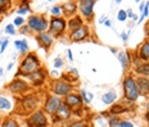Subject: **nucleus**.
Masks as SVG:
<instances>
[{"instance_id": "45", "label": "nucleus", "mask_w": 149, "mask_h": 127, "mask_svg": "<svg viewBox=\"0 0 149 127\" xmlns=\"http://www.w3.org/2000/svg\"><path fill=\"white\" fill-rule=\"evenodd\" d=\"M145 33H147V37H148V41H149V24L145 26Z\"/></svg>"}, {"instance_id": "12", "label": "nucleus", "mask_w": 149, "mask_h": 127, "mask_svg": "<svg viewBox=\"0 0 149 127\" xmlns=\"http://www.w3.org/2000/svg\"><path fill=\"white\" fill-rule=\"evenodd\" d=\"M89 36H90L89 26L88 24H84V26H81L79 30L72 31V32L70 33V40L73 42H79V41L85 40L86 37H89Z\"/></svg>"}, {"instance_id": "22", "label": "nucleus", "mask_w": 149, "mask_h": 127, "mask_svg": "<svg viewBox=\"0 0 149 127\" xmlns=\"http://www.w3.org/2000/svg\"><path fill=\"white\" fill-rule=\"evenodd\" d=\"M14 45H15V48L18 49L19 54L26 55L27 53H29V44H27L26 40H17V41H14Z\"/></svg>"}, {"instance_id": "46", "label": "nucleus", "mask_w": 149, "mask_h": 127, "mask_svg": "<svg viewBox=\"0 0 149 127\" xmlns=\"http://www.w3.org/2000/svg\"><path fill=\"white\" fill-rule=\"evenodd\" d=\"M102 116H103V117H107V118H109L111 114H109V112H102Z\"/></svg>"}, {"instance_id": "18", "label": "nucleus", "mask_w": 149, "mask_h": 127, "mask_svg": "<svg viewBox=\"0 0 149 127\" xmlns=\"http://www.w3.org/2000/svg\"><path fill=\"white\" fill-rule=\"evenodd\" d=\"M81 26H84V21L80 15H74V17L70 18V21L67 22V28L72 32V31L79 30Z\"/></svg>"}, {"instance_id": "30", "label": "nucleus", "mask_w": 149, "mask_h": 127, "mask_svg": "<svg viewBox=\"0 0 149 127\" xmlns=\"http://www.w3.org/2000/svg\"><path fill=\"white\" fill-rule=\"evenodd\" d=\"M80 96H81V99H82V103H85L86 105L90 104V101H91V100L89 99V96H88V92H86L84 89L80 90Z\"/></svg>"}, {"instance_id": "40", "label": "nucleus", "mask_w": 149, "mask_h": 127, "mask_svg": "<svg viewBox=\"0 0 149 127\" xmlns=\"http://www.w3.org/2000/svg\"><path fill=\"white\" fill-rule=\"evenodd\" d=\"M126 13H127V18H132V19H134L135 14L132 13V10H131V9H129V10H126Z\"/></svg>"}, {"instance_id": "28", "label": "nucleus", "mask_w": 149, "mask_h": 127, "mask_svg": "<svg viewBox=\"0 0 149 127\" xmlns=\"http://www.w3.org/2000/svg\"><path fill=\"white\" fill-rule=\"evenodd\" d=\"M30 12H31L30 5H21V8L17 10V14L19 15V17H23V15H26L27 13H30Z\"/></svg>"}, {"instance_id": "50", "label": "nucleus", "mask_w": 149, "mask_h": 127, "mask_svg": "<svg viewBox=\"0 0 149 127\" xmlns=\"http://www.w3.org/2000/svg\"><path fill=\"white\" fill-rule=\"evenodd\" d=\"M12 67H13V63H9V66H8L7 69H8V71H10V69H12Z\"/></svg>"}, {"instance_id": "20", "label": "nucleus", "mask_w": 149, "mask_h": 127, "mask_svg": "<svg viewBox=\"0 0 149 127\" xmlns=\"http://www.w3.org/2000/svg\"><path fill=\"white\" fill-rule=\"evenodd\" d=\"M138 55H139V58H140L141 62H144V63H149V41L148 40H145V41L141 44L140 49H139Z\"/></svg>"}, {"instance_id": "6", "label": "nucleus", "mask_w": 149, "mask_h": 127, "mask_svg": "<svg viewBox=\"0 0 149 127\" xmlns=\"http://www.w3.org/2000/svg\"><path fill=\"white\" fill-rule=\"evenodd\" d=\"M52 91L57 96H67L68 94L73 92V87L71 83L59 80V81H54L52 83Z\"/></svg>"}, {"instance_id": "8", "label": "nucleus", "mask_w": 149, "mask_h": 127, "mask_svg": "<svg viewBox=\"0 0 149 127\" xmlns=\"http://www.w3.org/2000/svg\"><path fill=\"white\" fill-rule=\"evenodd\" d=\"M77 4H79L80 13L82 17H85L86 19H91L94 15V5L97 4V1L95 0H81Z\"/></svg>"}, {"instance_id": "48", "label": "nucleus", "mask_w": 149, "mask_h": 127, "mask_svg": "<svg viewBox=\"0 0 149 127\" xmlns=\"http://www.w3.org/2000/svg\"><path fill=\"white\" fill-rule=\"evenodd\" d=\"M144 7H145V3H141V5L139 7V9H140V10L143 12V10H144Z\"/></svg>"}, {"instance_id": "11", "label": "nucleus", "mask_w": 149, "mask_h": 127, "mask_svg": "<svg viewBox=\"0 0 149 127\" xmlns=\"http://www.w3.org/2000/svg\"><path fill=\"white\" fill-rule=\"evenodd\" d=\"M63 103L66 104L71 110L72 109H79V108H81V105H82V99H81V96H80V94L71 92V94H68L67 96H64Z\"/></svg>"}, {"instance_id": "41", "label": "nucleus", "mask_w": 149, "mask_h": 127, "mask_svg": "<svg viewBox=\"0 0 149 127\" xmlns=\"http://www.w3.org/2000/svg\"><path fill=\"white\" fill-rule=\"evenodd\" d=\"M121 37H122L123 41H127V39H129V33H126V32H122L121 33Z\"/></svg>"}, {"instance_id": "52", "label": "nucleus", "mask_w": 149, "mask_h": 127, "mask_svg": "<svg viewBox=\"0 0 149 127\" xmlns=\"http://www.w3.org/2000/svg\"><path fill=\"white\" fill-rule=\"evenodd\" d=\"M3 73H4V69H3V68H0V76H1Z\"/></svg>"}, {"instance_id": "44", "label": "nucleus", "mask_w": 149, "mask_h": 127, "mask_svg": "<svg viewBox=\"0 0 149 127\" xmlns=\"http://www.w3.org/2000/svg\"><path fill=\"white\" fill-rule=\"evenodd\" d=\"M104 26H105V27H112L111 21H109V19H107V21H105V22H104Z\"/></svg>"}, {"instance_id": "51", "label": "nucleus", "mask_w": 149, "mask_h": 127, "mask_svg": "<svg viewBox=\"0 0 149 127\" xmlns=\"http://www.w3.org/2000/svg\"><path fill=\"white\" fill-rule=\"evenodd\" d=\"M145 119L149 122V112H147V114H145Z\"/></svg>"}, {"instance_id": "10", "label": "nucleus", "mask_w": 149, "mask_h": 127, "mask_svg": "<svg viewBox=\"0 0 149 127\" xmlns=\"http://www.w3.org/2000/svg\"><path fill=\"white\" fill-rule=\"evenodd\" d=\"M71 113L72 112H71L70 108H68L64 103H62L61 107L58 108V110L52 116L53 123H58V122H61V121H67L71 117Z\"/></svg>"}, {"instance_id": "19", "label": "nucleus", "mask_w": 149, "mask_h": 127, "mask_svg": "<svg viewBox=\"0 0 149 127\" xmlns=\"http://www.w3.org/2000/svg\"><path fill=\"white\" fill-rule=\"evenodd\" d=\"M118 60L121 62V66H122L123 71H127L130 68V64H131V58H130V53L129 51H118Z\"/></svg>"}, {"instance_id": "14", "label": "nucleus", "mask_w": 149, "mask_h": 127, "mask_svg": "<svg viewBox=\"0 0 149 127\" xmlns=\"http://www.w3.org/2000/svg\"><path fill=\"white\" fill-rule=\"evenodd\" d=\"M7 87L14 94H21V92H24L29 90V83L21 78H14Z\"/></svg>"}, {"instance_id": "21", "label": "nucleus", "mask_w": 149, "mask_h": 127, "mask_svg": "<svg viewBox=\"0 0 149 127\" xmlns=\"http://www.w3.org/2000/svg\"><path fill=\"white\" fill-rule=\"evenodd\" d=\"M117 100V94L114 91H108L102 96V101L105 104V105H111L113 104L114 101Z\"/></svg>"}, {"instance_id": "47", "label": "nucleus", "mask_w": 149, "mask_h": 127, "mask_svg": "<svg viewBox=\"0 0 149 127\" xmlns=\"http://www.w3.org/2000/svg\"><path fill=\"white\" fill-rule=\"evenodd\" d=\"M111 51L113 53V54H118V51H117V49H116V48H111Z\"/></svg>"}, {"instance_id": "17", "label": "nucleus", "mask_w": 149, "mask_h": 127, "mask_svg": "<svg viewBox=\"0 0 149 127\" xmlns=\"http://www.w3.org/2000/svg\"><path fill=\"white\" fill-rule=\"evenodd\" d=\"M62 12L64 13V17H71L72 15H76V12L79 9V4L76 1H66L64 4L61 5Z\"/></svg>"}, {"instance_id": "13", "label": "nucleus", "mask_w": 149, "mask_h": 127, "mask_svg": "<svg viewBox=\"0 0 149 127\" xmlns=\"http://www.w3.org/2000/svg\"><path fill=\"white\" fill-rule=\"evenodd\" d=\"M36 41H37V44H39L40 48L45 49V51H48L49 49H50V46L53 45L54 37H53L52 33H49V32H42V33H37Z\"/></svg>"}, {"instance_id": "35", "label": "nucleus", "mask_w": 149, "mask_h": 127, "mask_svg": "<svg viewBox=\"0 0 149 127\" xmlns=\"http://www.w3.org/2000/svg\"><path fill=\"white\" fill-rule=\"evenodd\" d=\"M117 19H118L120 22H125V21L127 19V13H126V10L121 9V10L118 12V14H117Z\"/></svg>"}, {"instance_id": "31", "label": "nucleus", "mask_w": 149, "mask_h": 127, "mask_svg": "<svg viewBox=\"0 0 149 127\" xmlns=\"http://www.w3.org/2000/svg\"><path fill=\"white\" fill-rule=\"evenodd\" d=\"M149 14V1L145 3V7H144V10H143V14H141V18L139 19V23H141L144 21V18H147Z\"/></svg>"}, {"instance_id": "5", "label": "nucleus", "mask_w": 149, "mask_h": 127, "mask_svg": "<svg viewBox=\"0 0 149 127\" xmlns=\"http://www.w3.org/2000/svg\"><path fill=\"white\" fill-rule=\"evenodd\" d=\"M27 123L30 127H48V117L44 110L39 109L30 114L27 118Z\"/></svg>"}, {"instance_id": "27", "label": "nucleus", "mask_w": 149, "mask_h": 127, "mask_svg": "<svg viewBox=\"0 0 149 127\" xmlns=\"http://www.w3.org/2000/svg\"><path fill=\"white\" fill-rule=\"evenodd\" d=\"M120 122H121V119L117 116H111L109 118H108V125H109V127H120Z\"/></svg>"}, {"instance_id": "2", "label": "nucleus", "mask_w": 149, "mask_h": 127, "mask_svg": "<svg viewBox=\"0 0 149 127\" xmlns=\"http://www.w3.org/2000/svg\"><path fill=\"white\" fill-rule=\"evenodd\" d=\"M122 87H123V95H125V100L130 101V103H134L138 100L139 98V91L136 89V82L134 76L127 75L123 78L122 82Z\"/></svg>"}, {"instance_id": "34", "label": "nucleus", "mask_w": 149, "mask_h": 127, "mask_svg": "<svg viewBox=\"0 0 149 127\" xmlns=\"http://www.w3.org/2000/svg\"><path fill=\"white\" fill-rule=\"evenodd\" d=\"M24 24V18L23 17H19V15H18V17H15L14 18V21H13V26L15 27H22Z\"/></svg>"}, {"instance_id": "4", "label": "nucleus", "mask_w": 149, "mask_h": 127, "mask_svg": "<svg viewBox=\"0 0 149 127\" xmlns=\"http://www.w3.org/2000/svg\"><path fill=\"white\" fill-rule=\"evenodd\" d=\"M67 28V21L62 17H52L49 21V33L53 37H61Z\"/></svg>"}, {"instance_id": "36", "label": "nucleus", "mask_w": 149, "mask_h": 127, "mask_svg": "<svg viewBox=\"0 0 149 127\" xmlns=\"http://www.w3.org/2000/svg\"><path fill=\"white\" fill-rule=\"evenodd\" d=\"M63 64H64V62L61 57H57L54 59V68H61V67H63Z\"/></svg>"}, {"instance_id": "9", "label": "nucleus", "mask_w": 149, "mask_h": 127, "mask_svg": "<svg viewBox=\"0 0 149 127\" xmlns=\"http://www.w3.org/2000/svg\"><path fill=\"white\" fill-rule=\"evenodd\" d=\"M37 107H39V99L33 95H27V96H23L21 99V108L24 112L32 113L36 110Z\"/></svg>"}, {"instance_id": "23", "label": "nucleus", "mask_w": 149, "mask_h": 127, "mask_svg": "<svg viewBox=\"0 0 149 127\" xmlns=\"http://www.w3.org/2000/svg\"><path fill=\"white\" fill-rule=\"evenodd\" d=\"M126 112H129V109H127L126 107H123L122 104H113L111 107V109H109L111 116H118V114L126 113Z\"/></svg>"}, {"instance_id": "26", "label": "nucleus", "mask_w": 149, "mask_h": 127, "mask_svg": "<svg viewBox=\"0 0 149 127\" xmlns=\"http://www.w3.org/2000/svg\"><path fill=\"white\" fill-rule=\"evenodd\" d=\"M0 127H19V125H18V122L13 118H7L4 121V122L1 123V126Z\"/></svg>"}, {"instance_id": "3", "label": "nucleus", "mask_w": 149, "mask_h": 127, "mask_svg": "<svg viewBox=\"0 0 149 127\" xmlns=\"http://www.w3.org/2000/svg\"><path fill=\"white\" fill-rule=\"evenodd\" d=\"M27 26L31 31H35L37 33L48 32L49 31V21L41 14H32L27 19Z\"/></svg>"}, {"instance_id": "43", "label": "nucleus", "mask_w": 149, "mask_h": 127, "mask_svg": "<svg viewBox=\"0 0 149 127\" xmlns=\"http://www.w3.org/2000/svg\"><path fill=\"white\" fill-rule=\"evenodd\" d=\"M67 55H68V59H70L71 62L73 60V57H72V51L71 50H67Z\"/></svg>"}, {"instance_id": "16", "label": "nucleus", "mask_w": 149, "mask_h": 127, "mask_svg": "<svg viewBox=\"0 0 149 127\" xmlns=\"http://www.w3.org/2000/svg\"><path fill=\"white\" fill-rule=\"evenodd\" d=\"M136 82V89L139 91V95H149V77H138L135 80Z\"/></svg>"}, {"instance_id": "42", "label": "nucleus", "mask_w": 149, "mask_h": 127, "mask_svg": "<svg viewBox=\"0 0 149 127\" xmlns=\"http://www.w3.org/2000/svg\"><path fill=\"white\" fill-rule=\"evenodd\" d=\"M107 19H108V18L105 17V15H103V17H100V18H99V21H98V22H99V23H104Z\"/></svg>"}, {"instance_id": "29", "label": "nucleus", "mask_w": 149, "mask_h": 127, "mask_svg": "<svg viewBox=\"0 0 149 127\" xmlns=\"http://www.w3.org/2000/svg\"><path fill=\"white\" fill-rule=\"evenodd\" d=\"M50 12H52V14H53V17H61L62 15V8H61V5H54L52 9H50Z\"/></svg>"}, {"instance_id": "1", "label": "nucleus", "mask_w": 149, "mask_h": 127, "mask_svg": "<svg viewBox=\"0 0 149 127\" xmlns=\"http://www.w3.org/2000/svg\"><path fill=\"white\" fill-rule=\"evenodd\" d=\"M40 68H41V63H40V59L37 58V55L32 51L27 53L22 59V62L19 63V69L15 73V77H19V76L23 77V76L31 75V73L39 71Z\"/></svg>"}, {"instance_id": "53", "label": "nucleus", "mask_w": 149, "mask_h": 127, "mask_svg": "<svg viewBox=\"0 0 149 127\" xmlns=\"http://www.w3.org/2000/svg\"><path fill=\"white\" fill-rule=\"evenodd\" d=\"M145 108H147V112H149V103L147 104V107H145Z\"/></svg>"}, {"instance_id": "37", "label": "nucleus", "mask_w": 149, "mask_h": 127, "mask_svg": "<svg viewBox=\"0 0 149 127\" xmlns=\"http://www.w3.org/2000/svg\"><path fill=\"white\" fill-rule=\"evenodd\" d=\"M19 32L22 33V35H27V33H31L32 31H31V28L27 26V24H23L22 27H19Z\"/></svg>"}, {"instance_id": "15", "label": "nucleus", "mask_w": 149, "mask_h": 127, "mask_svg": "<svg viewBox=\"0 0 149 127\" xmlns=\"http://www.w3.org/2000/svg\"><path fill=\"white\" fill-rule=\"evenodd\" d=\"M23 77H26V78H29L30 81H32L35 86H40V85H42V83L45 82L46 73H45V71L42 69V68H40L39 71H36V72L31 73V75H27V76H23Z\"/></svg>"}, {"instance_id": "25", "label": "nucleus", "mask_w": 149, "mask_h": 127, "mask_svg": "<svg viewBox=\"0 0 149 127\" xmlns=\"http://www.w3.org/2000/svg\"><path fill=\"white\" fill-rule=\"evenodd\" d=\"M12 103L5 96H0V110H10Z\"/></svg>"}, {"instance_id": "54", "label": "nucleus", "mask_w": 149, "mask_h": 127, "mask_svg": "<svg viewBox=\"0 0 149 127\" xmlns=\"http://www.w3.org/2000/svg\"><path fill=\"white\" fill-rule=\"evenodd\" d=\"M0 22H1V19H0Z\"/></svg>"}, {"instance_id": "7", "label": "nucleus", "mask_w": 149, "mask_h": 127, "mask_svg": "<svg viewBox=\"0 0 149 127\" xmlns=\"http://www.w3.org/2000/svg\"><path fill=\"white\" fill-rule=\"evenodd\" d=\"M62 103H63V100L59 96H57V95H49L44 104V112L53 116L58 110V108L61 107Z\"/></svg>"}, {"instance_id": "49", "label": "nucleus", "mask_w": 149, "mask_h": 127, "mask_svg": "<svg viewBox=\"0 0 149 127\" xmlns=\"http://www.w3.org/2000/svg\"><path fill=\"white\" fill-rule=\"evenodd\" d=\"M52 76H53V77H54V76H59V73H58L57 71H53V72H52Z\"/></svg>"}, {"instance_id": "39", "label": "nucleus", "mask_w": 149, "mask_h": 127, "mask_svg": "<svg viewBox=\"0 0 149 127\" xmlns=\"http://www.w3.org/2000/svg\"><path fill=\"white\" fill-rule=\"evenodd\" d=\"M120 127H134V125H132V122H130V121H121Z\"/></svg>"}, {"instance_id": "38", "label": "nucleus", "mask_w": 149, "mask_h": 127, "mask_svg": "<svg viewBox=\"0 0 149 127\" xmlns=\"http://www.w3.org/2000/svg\"><path fill=\"white\" fill-rule=\"evenodd\" d=\"M68 127H88L85 125V122H82V121H79V122H73V123H71Z\"/></svg>"}, {"instance_id": "33", "label": "nucleus", "mask_w": 149, "mask_h": 127, "mask_svg": "<svg viewBox=\"0 0 149 127\" xmlns=\"http://www.w3.org/2000/svg\"><path fill=\"white\" fill-rule=\"evenodd\" d=\"M9 5H10V1H8V0H0V14L4 13L5 9L9 8Z\"/></svg>"}, {"instance_id": "32", "label": "nucleus", "mask_w": 149, "mask_h": 127, "mask_svg": "<svg viewBox=\"0 0 149 127\" xmlns=\"http://www.w3.org/2000/svg\"><path fill=\"white\" fill-rule=\"evenodd\" d=\"M4 31H5V33H8V35H15V32H17V31H15V27L13 26V24H7V26H5V28H4Z\"/></svg>"}, {"instance_id": "24", "label": "nucleus", "mask_w": 149, "mask_h": 127, "mask_svg": "<svg viewBox=\"0 0 149 127\" xmlns=\"http://www.w3.org/2000/svg\"><path fill=\"white\" fill-rule=\"evenodd\" d=\"M135 72L138 73V75H141L144 77H149V63L141 62L138 67H135Z\"/></svg>"}]
</instances>
